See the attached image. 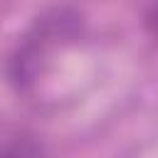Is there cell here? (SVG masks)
Listing matches in <instances>:
<instances>
[{
  "instance_id": "6da1fadb",
  "label": "cell",
  "mask_w": 158,
  "mask_h": 158,
  "mask_svg": "<svg viewBox=\"0 0 158 158\" xmlns=\"http://www.w3.org/2000/svg\"><path fill=\"white\" fill-rule=\"evenodd\" d=\"M81 27H84L81 12L69 5L52 7L44 15H40L7 62L10 84L15 89H30L37 77V69L44 62V57L49 54V49L59 47L62 42L77 40L81 35Z\"/></svg>"
},
{
  "instance_id": "7a4b0ae2",
  "label": "cell",
  "mask_w": 158,
  "mask_h": 158,
  "mask_svg": "<svg viewBox=\"0 0 158 158\" xmlns=\"http://www.w3.org/2000/svg\"><path fill=\"white\" fill-rule=\"evenodd\" d=\"M0 158H42V143L30 133L12 136L0 146Z\"/></svg>"
},
{
  "instance_id": "3957f363",
  "label": "cell",
  "mask_w": 158,
  "mask_h": 158,
  "mask_svg": "<svg viewBox=\"0 0 158 158\" xmlns=\"http://www.w3.org/2000/svg\"><path fill=\"white\" fill-rule=\"evenodd\" d=\"M143 22H146V27H148L153 35H158V0H156V2L151 5V10L146 12V20H143Z\"/></svg>"
}]
</instances>
